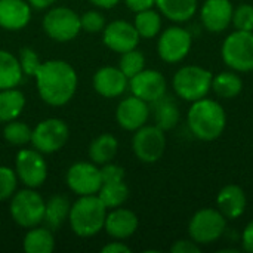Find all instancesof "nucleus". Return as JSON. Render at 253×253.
<instances>
[{
	"label": "nucleus",
	"instance_id": "20e7f679",
	"mask_svg": "<svg viewBox=\"0 0 253 253\" xmlns=\"http://www.w3.org/2000/svg\"><path fill=\"white\" fill-rule=\"evenodd\" d=\"M212 71L205 67L184 65L175 73L172 86L181 99L194 102L208 96V93L212 90Z\"/></svg>",
	"mask_w": 253,
	"mask_h": 253
},
{
	"label": "nucleus",
	"instance_id": "a878e982",
	"mask_svg": "<svg viewBox=\"0 0 253 253\" xmlns=\"http://www.w3.org/2000/svg\"><path fill=\"white\" fill-rule=\"evenodd\" d=\"M212 90L221 99H233L239 96L243 90V80L237 74V71H222L213 74L212 79Z\"/></svg>",
	"mask_w": 253,
	"mask_h": 253
},
{
	"label": "nucleus",
	"instance_id": "1a4fd4ad",
	"mask_svg": "<svg viewBox=\"0 0 253 253\" xmlns=\"http://www.w3.org/2000/svg\"><path fill=\"white\" fill-rule=\"evenodd\" d=\"M132 150L136 159L142 163H156L159 162L166 150V136L165 130L156 125H144L132 138Z\"/></svg>",
	"mask_w": 253,
	"mask_h": 253
},
{
	"label": "nucleus",
	"instance_id": "423d86ee",
	"mask_svg": "<svg viewBox=\"0 0 253 253\" xmlns=\"http://www.w3.org/2000/svg\"><path fill=\"white\" fill-rule=\"evenodd\" d=\"M227 230V218L213 208L197 211L188 222L190 239L200 246L218 242Z\"/></svg>",
	"mask_w": 253,
	"mask_h": 253
},
{
	"label": "nucleus",
	"instance_id": "79ce46f5",
	"mask_svg": "<svg viewBox=\"0 0 253 253\" xmlns=\"http://www.w3.org/2000/svg\"><path fill=\"white\" fill-rule=\"evenodd\" d=\"M102 253H130V248L123 242H111L102 248Z\"/></svg>",
	"mask_w": 253,
	"mask_h": 253
},
{
	"label": "nucleus",
	"instance_id": "58836bf2",
	"mask_svg": "<svg viewBox=\"0 0 253 253\" xmlns=\"http://www.w3.org/2000/svg\"><path fill=\"white\" fill-rule=\"evenodd\" d=\"M170 252L172 253H200L202 252V246L197 245L194 240L191 239H181L176 240L172 246H170Z\"/></svg>",
	"mask_w": 253,
	"mask_h": 253
},
{
	"label": "nucleus",
	"instance_id": "37998d69",
	"mask_svg": "<svg viewBox=\"0 0 253 253\" xmlns=\"http://www.w3.org/2000/svg\"><path fill=\"white\" fill-rule=\"evenodd\" d=\"M89 1L98 7H102V9H113L116 4H119L120 0H89Z\"/></svg>",
	"mask_w": 253,
	"mask_h": 253
},
{
	"label": "nucleus",
	"instance_id": "4be33fe9",
	"mask_svg": "<svg viewBox=\"0 0 253 253\" xmlns=\"http://www.w3.org/2000/svg\"><path fill=\"white\" fill-rule=\"evenodd\" d=\"M70 209H71L70 200L62 194H55L44 205V215L42 222L50 231H56L64 225L65 221H68Z\"/></svg>",
	"mask_w": 253,
	"mask_h": 253
},
{
	"label": "nucleus",
	"instance_id": "ddd939ff",
	"mask_svg": "<svg viewBox=\"0 0 253 253\" xmlns=\"http://www.w3.org/2000/svg\"><path fill=\"white\" fill-rule=\"evenodd\" d=\"M67 187L77 196H92L98 194L102 176L101 169L96 168L95 163L79 162L70 166L65 175Z\"/></svg>",
	"mask_w": 253,
	"mask_h": 253
},
{
	"label": "nucleus",
	"instance_id": "393cba45",
	"mask_svg": "<svg viewBox=\"0 0 253 253\" xmlns=\"http://www.w3.org/2000/svg\"><path fill=\"white\" fill-rule=\"evenodd\" d=\"M119 151V141L111 133H101L89 145V159L95 165H105L113 162Z\"/></svg>",
	"mask_w": 253,
	"mask_h": 253
},
{
	"label": "nucleus",
	"instance_id": "7c9ffc66",
	"mask_svg": "<svg viewBox=\"0 0 253 253\" xmlns=\"http://www.w3.org/2000/svg\"><path fill=\"white\" fill-rule=\"evenodd\" d=\"M133 25L141 39H153L162 30V13L154 10L153 7L138 12Z\"/></svg>",
	"mask_w": 253,
	"mask_h": 253
},
{
	"label": "nucleus",
	"instance_id": "9b49d317",
	"mask_svg": "<svg viewBox=\"0 0 253 253\" xmlns=\"http://www.w3.org/2000/svg\"><path fill=\"white\" fill-rule=\"evenodd\" d=\"M70 129L67 123L61 119H46L42 120L31 133L33 147L44 154H52L59 151L68 141Z\"/></svg>",
	"mask_w": 253,
	"mask_h": 253
},
{
	"label": "nucleus",
	"instance_id": "a211bd4d",
	"mask_svg": "<svg viewBox=\"0 0 253 253\" xmlns=\"http://www.w3.org/2000/svg\"><path fill=\"white\" fill-rule=\"evenodd\" d=\"M139 221L135 212L126 208H114L107 213L104 230L107 234L116 240H126L132 237L138 230Z\"/></svg>",
	"mask_w": 253,
	"mask_h": 253
},
{
	"label": "nucleus",
	"instance_id": "412c9836",
	"mask_svg": "<svg viewBox=\"0 0 253 253\" xmlns=\"http://www.w3.org/2000/svg\"><path fill=\"white\" fill-rule=\"evenodd\" d=\"M31 19V6L27 0H0V27L19 31Z\"/></svg>",
	"mask_w": 253,
	"mask_h": 253
},
{
	"label": "nucleus",
	"instance_id": "bb28decb",
	"mask_svg": "<svg viewBox=\"0 0 253 253\" xmlns=\"http://www.w3.org/2000/svg\"><path fill=\"white\" fill-rule=\"evenodd\" d=\"M24 73L19 59L10 52L0 49V90L16 87L22 82Z\"/></svg>",
	"mask_w": 253,
	"mask_h": 253
},
{
	"label": "nucleus",
	"instance_id": "7ed1b4c3",
	"mask_svg": "<svg viewBox=\"0 0 253 253\" xmlns=\"http://www.w3.org/2000/svg\"><path fill=\"white\" fill-rule=\"evenodd\" d=\"M105 218L107 208L98 196H79L71 205L68 222L76 236L93 237L104 230Z\"/></svg>",
	"mask_w": 253,
	"mask_h": 253
},
{
	"label": "nucleus",
	"instance_id": "dca6fc26",
	"mask_svg": "<svg viewBox=\"0 0 253 253\" xmlns=\"http://www.w3.org/2000/svg\"><path fill=\"white\" fill-rule=\"evenodd\" d=\"M150 117L148 102L132 95L120 101L116 110V120L119 126L127 132H135L147 125Z\"/></svg>",
	"mask_w": 253,
	"mask_h": 253
},
{
	"label": "nucleus",
	"instance_id": "39448f33",
	"mask_svg": "<svg viewBox=\"0 0 253 253\" xmlns=\"http://www.w3.org/2000/svg\"><path fill=\"white\" fill-rule=\"evenodd\" d=\"M224 64L237 73L253 71V33L234 30L221 46Z\"/></svg>",
	"mask_w": 253,
	"mask_h": 253
},
{
	"label": "nucleus",
	"instance_id": "f03ea898",
	"mask_svg": "<svg viewBox=\"0 0 253 253\" xmlns=\"http://www.w3.org/2000/svg\"><path fill=\"white\" fill-rule=\"evenodd\" d=\"M187 123L197 139L212 142L224 133L227 126V113L218 101L206 96L191 102L187 114Z\"/></svg>",
	"mask_w": 253,
	"mask_h": 253
},
{
	"label": "nucleus",
	"instance_id": "f3484780",
	"mask_svg": "<svg viewBox=\"0 0 253 253\" xmlns=\"http://www.w3.org/2000/svg\"><path fill=\"white\" fill-rule=\"evenodd\" d=\"M233 10L230 0H205L200 7L202 24L211 33H222L231 25Z\"/></svg>",
	"mask_w": 253,
	"mask_h": 253
},
{
	"label": "nucleus",
	"instance_id": "aec40b11",
	"mask_svg": "<svg viewBox=\"0 0 253 253\" xmlns=\"http://www.w3.org/2000/svg\"><path fill=\"white\" fill-rule=\"evenodd\" d=\"M248 206L246 193L240 185L228 184L216 196V209L227 218V221L239 219Z\"/></svg>",
	"mask_w": 253,
	"mask_h": 253
},
{
	"label": "nucleus",
	"instance_id": "0eeeda50",
	"mask_svg": "<svg viewBox=\"0 0 253 253\" xmlns=\"http://www.w3.org/2000/svg\"><path fill=\"white\" fill-rule=\"evenodd\" d=\"M46 202L34 191V188H25L12 196L9 212L12 219L22 228H33L42 224L44 215Z\"/></svg>",
	"mask_w": 253,
	"mask_h": 253
},
{
	"label": "nucleus",
	"instance_id": "f257e3e1",
	"mask_svg": "<svg viewBox=\"0 0 253 253\" xmlns=\"http://www.w3.org/2000/svg\"><path fill=\"white\" fill-rule=\"evenodd\" d=\"M34 77L40 98L50 107H62L68 104L76 93L77 73L62 59L42 62Z\"/></svg>",
	"mask_w": 253,
	"mask_h": 253
},
{
	"label": "nucleus",
	"instance_id": "c03bdc74",
	"mask_svg": "<svg viewBox=\"0 0 253 253\" xmlns=\"http://www.w3.org/2000/svg\"><path fill=\"white\" fill-rule=\"evenodd\" d=\"M30 3L31 7L34 9H47L49 6H52L56 0H27Z\"/></svg>",
	"mask_w": 253,
	"mask_h": 253
},
{
	"label": "nucleus",
	"instance_id": "f8f14e48",
	"mask_svg": "<svg viewBox=\"0 0 253 253\" xmlns=\"http://www.w3.org/2000/svg\"><path fill=\"white\" fill-rule=\"evenodd\" d=\"M15 172L25 187L36 190L42 187L47 178V163L36 148H24L16 154Z\"/></svg>",
	"mask_w": 253,
	"mask_h": 253
},
{
	"label": "nucleus",
	"instance_id": "a19ab883",
	"mask_svg": "<svg viewBox=\"0 0 253 253\" xmlns=\"http://www.w3.org/2000/svg\"><path fill=\"white\" fill-rule=\"evenodd\" d=\"M125 3L135 13L151 9V7L156 6V0H125Z\"/></svg>",
	"mask_w": 253,
	"mask_h": 253
},
{
	"label": "nucleus",
	"instance_id": "5701e85b",
	"mask_svg": "<svg viewBox=\"0 0 253 253\" xmlns=\"http://www.w3.org/2000/svg\"><path fill=\"white\" fill-rule=\"evenodd\" d=\"M156 6L163 16L173 22L190 21L199 7L197 0H156Z\"/></svg>",
	"mask_w": 253,
	"mask_h": 253
},
{
	"label": "nucleus",
	"instance_id": "4c0bfd02",
	"mask_svg": "<svg viewBox=\"0 0 253 253\" xmlns=\"http://www.w3.org/2000/svg\"><path fill=\"white\" fill-rule=\"evenodd\" d=\"M102 181H122L125 179V169L114 163H105L101 168Z\"/></svg>",
	"mask_w": 253,
	"mask_h": 253
},
{
	"label": "nucleus",
	"instance_id": "9d476101",
	"mask_svg": "<svg viewBox=\"0 0 253 253\" xmlns=\"http://www.w3.org/2000/svg\"><path fill=\"white\" fill-rule=\"evenodd\" d=\"M193 46V36L188 30L172 25L162 31L157 40V53L162 61L168 64H176L184 61Z\"/></svg>",
	"mask_w": 253,
	"mask_h": 253
},
{
	"label": "nucleus",
	"instance_id": "b1692460",
	"mask_svg": "<svg viewBox=\"0 0 253 253\" xmlns=\"http://www.w3.org/2000/svg\"><path fill=\"white\" fill-rule=\"evenodd\" d=\"M154 122L162 130H172L181 120V111L178 104L168 95L154 101Z\"/></svg>",
	"mask_w": 253,
	"mask_h": 253
},
{
	"label": "nucleus",
	"instance_id": "72a5a7b5",
	"mask_svg": "<svg viewBox=\"0 0 253 253\" xmlns=\"http://www.w3.org/2000/svg\"><path fill=\"white\" fill-rule=\"evenodd\" d=\"M231 24L239 31H252L253 33V6L251 3H242L233 10Z\"/></svg>",
	"mask_w": 253,
	"mask_h": 253
},
{
	"label": "nucleus",
	"instance_id": "cd10ccee",
	"mask_svg": "<svg viewBox=\"0 0 253 253\" xmlns=\"http://www.w3.org/2000/svg\"><path fill=\"white\" fill-rule=\"evenodd\" d=\"M22 248L27 253H52L55 249L53 231L47 227H33L25 234Z\"/></svg>",
	"mask_w": 253,
	"mask_h": 253
},
{
	"label": "nucleus",
	"instance_id": "473e14b6",
	"mask_svg": "<svg viewBox=\"0 0 253 253\" xmlns=\"http://www.w3.org/2000/svg\"><path fill=\"white\" fill-rule=\"evenodd\" d=\"M119 68L127 79H132L133 76H136L139 71H142L145 68L144 53L141 50H138L136 47L122 53L120 61H119Z\"/></svg>",
	"mask_w": 253,
	"mask_h": 253
},
{
	"label": "nucleus",
	"instance_id": "c9c22d12",
	"mask_svg": "<svg viewBox=\"0 0 253 253\" xmlns=\"http://www.w3.org/2000/svg\"><path fill=\"white\" fill-rule=\"evenodd\" d=\"M80 25L82 30L86 33H102L105 28V18L98 10H87L80 15Z\"/></svg>",
	"mask_w": 253,
	"mask_h": 253
},
{
	"label": "nucleus",
	"instance_id": "2eb2a0df",
	"mask_svg": "<svg viewBox=\"0 0 253 253\" xmlns=\"http://www.w3.org/2000/svg\"><path fill=\"white\" fill-rule=\"evenodd\" d=\"M139 34L133 24L117 19L105 25L102 30V42L104 44L117 53H125L127 50H132L139 43Z\"/></svg>",
	"mask_w": 253,
	"mask_h": 253
},
{
	"label": "nucleus",
	"instance_id": "4468645a",
	"mask_svg": "<svg viewBox=\"0 0 253 253\" xmlns=\"http://www.w3.org/2000/svg\"><path fill=\"white\" fill-rule=\"evenodd\" d=\"M129 89L132 95L142 101L153 104L166 95L168 83L165 76L157 70H142L132 79H129Z\"/></svg>",
	"mask_w": 253,
	"mask_h": 253
},
{
	"label": "nucleus",
	"instance_id": "2f4dec72",
	"mask_svg": "<svg viewBox=\"0 0 253 253\" xmlns=\"http://www.w3.org/2000/svg\"><path fill=\"white\" fill-rule=\"evenodd\" d=\"M31 133L33 130L30 129V126L22 122H18L16 119L7 122L3 129V138L10 145H25L31 142Z\"/></svg>",
	"mask_w": 253,
	"mask_h": 253
},
{
	"label": "nucleus",
	"instance_id": "e433bc0d",
	"mask_svg": "<svg viewBox=\"0 0 253 253\" xmlns=\"http://www.w3.org/2000/svg\"><path fill=\"white\" fill-rule=\"evenodd\" d=\"M19 64H21V68H22V73L25 76H31L34 77L36 71L39 70L42 61L39 58V55L36 53V50H33L31 47H22L19 50Z\"/></svg>",
	"mask_w": 253,
	"mask_h": 253
},
{
	"label": "nucleus",
	"instance_id": "f704fd0d",
	"mask_svg": "<svg viewBox=\"0 0 253 253\" xmlns=\"http://www.w3.org/2000/svg\"><path fill=\"white\" fill-rule=\"evenodd\" d=\"M18 184L16 172L7 166H0V202L12 199Z\"/></svg>",
	"mask_w": 253,
	"mask_h": 253
},
{
	"label": "nucleus",
	"instance_id": "c756f323",
	"mask_svg": "<svg viewBox=\"0 0 253 253\" xmlns=\"http://www.w3.org/2000/svg\"><path fill=\"white\" fill-rule=\"evenodd\" d=\"M98 197L105 205L107 209L120 208L126 203L129 199V188L125 184V179L122 181H102L101 188L98 191Z\"/></svg>",
	"mask_w": 253,
	"mask_h": 253
},
{
	"label": "nucleus",
	"instance_id": "6e6552de",
	"mask_svg": "<svg viewBox=\"0 0 253 253\" xmlns=\"http://www.w3.org/2000/svg\"><path fill=\"white\" fill-rule=\"evenodd\" d=\"M43 30L52 40L61 43L70 42L82 31L80 15L70 7H52L43 18Z\"/></svg>",
	"mask_w": 253,
	"mask_h": 253
},
{
	"label": "nucleus",
	"instance_id": "6ab92c4d",
	"mask_svg": "<svg viewBox=\"0 0 253 253\" xmlns=\"http://www.w3.org/2000/svg\"><path fill=\"white\" fill-rule=\"evenodd\" d=\"M93 87L104 98H117L129 87V79L119 67H102L93 76Z\"/></svg>",
	"mask_w": 253,
	"mask_h": 253
},
{
	"label": "nucleus",
	"instance_id": "ea45409f",
	"mask_svg": "<svg viewBox=\"0 0 253 253\" xmlns=\"http://www.w3.org/2000/svg\"><path fill=\"white\" fill-rule=\"evenodd\" d=\"M242 248L248 253H253V219L242 233Z\"/></svg>",
	"mask_w": 253,
	"mask_h": 253
},
{
	"label": "nucleus",
	"instance_id": "c85d7f7f",
	"mask_svg": "<svg viewBox=\"0 0 253 253\" xmlns=\"http://www.w3.org/2000/svg\"><path fill=\"white\" fill-rule=\"evenodd\" d=\"M25 105V96L24 93L16 89H3L0 90V122L7 123L10 120H15Z\"/></svg>",
	"mask_w": 253,
	"mask_h": 253
}]
</instances>
